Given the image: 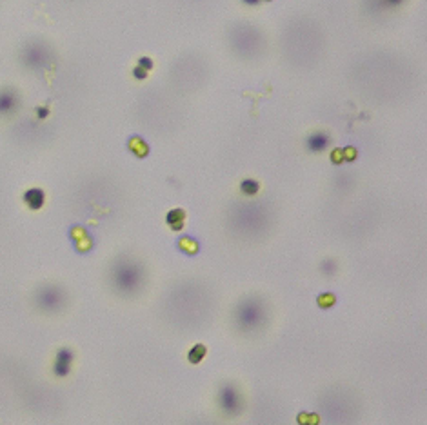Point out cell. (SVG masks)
Returning <instances> with one entry per match:
<instances>
[{
  "label": "cell",
  "mask_w": 427,
  "mask_h": 425,
  "mask_svg": "<svg viewBox=\"0 0 427 425\" xmlns=\"http://www.w3.org/2000/svg\"><path fill=\"white\" fill-rule=\"evenodd\" d=\"M138 269H136L135 265H120L115 273V282L116 285L124 291H129V289H135L136 285H138Z\"/></svg>",
  "instance_id": "obj_1"
},
{
  "label": "cell",
  "mask_w": 427,
  "mask_h": 425,
  "mask_svg": "<svg viewBox=\"0 0 427 425\" xmlns=\"http://www.w3.org/2000/svg\"><path fill=\"white\" fill-rule=\"evenodd\" d=\"M71 362H73V353L69 349H60L55 356V364H53V373L58 378L69 375L71 371Z\"/></svg>",
  "instance_id": "obj_2"
},
{
  "label": "cell",
  "mask_w": 427,
  "mask_h": 425,
  "mask_svg": "<svg viewBox=\"0 0 427 425\" xmlns=\"http://www.w3.org/2000/svg\"><path fill=\"white\" fill-rule=\"evenodd\" d=\"M220 407L226 413H236L238 407H240V396H238V393L233 389L231 385H226L220 391Z\"/></svg>",
  "instance_id": "obj_3"
},
{
  "label": "cell",
  "mask_w": 427,
  "mask_h": 425,
  "mask_svg": "<svg viewBox=\"0 0 427 425\" xmlns=\"http://www.w3.org/2000/svg\"><path fill=\"white\" fill-rule=\"evenodd\" d=\"M18 109V95L13 89L0 91V115H13Z\"/></svg>",
  "instance_id": "obj_4"
},
{
  "label": "cell",
  "mask_w": 427,
  "mask_h": 425,
  "mask_svg": "<svg viewBox=\"0 0 427 425\" xmlns=\"http://www.w3.org/2000/svg\"><path fill=\"white\" fill-rule=\"evenodd\" d=\"M38 302L45 309H56L62 304V293L56 287H45L38 295Z\"/></svg>",
  "instance_id": "obj_5"
},
{
  "label": "cell",
  "mask_w": 427,
  "mask_h": 425,
  "mask_svg": "<svg viewBox=\"0 0 427 425\" xmlns=\"http://www.w3.org/2000/svg\"><path fill=\"white\" fill-rule=\"evenodd\" d=\"M22 60L29 65V67H42V64L47 60V53H45V49L42 45H31V47L25 49Z\"/></svg>",
  "instance_id": "obj_6"
},
{
  "label": "cell",
  "mask_w": 427,
  "mask_h": 425,
  "mask_svg": "<svg viewBox=\"0 0 427 425\" xmlns=\"http://www.w3.org/2000/svg\"><path fill=\"white\" fill-rule=\"evenodd\" d=\"M260 320V307L255 302H249L240 309V322L244 325H255Z\"/></svg>",
  "instance_id": "obj_7"
},
{
  "label": "cell",
  "mask_w": 427,
  "mask_h": 425,
  "mask_svg": "<svg viewBox=\"0 0 427 425\" xmlns=\"http://www.w3.org/2000/svg\"><path fill=\"white\" fill-rule=\"evenodd\" d=\"M306 145L311 153H320V151H324L327 145H329V136H327L326 133H313V135L307 138Z\"/></svg>",
  "instance_id": "obj_8"
},
{
  "label": "cell",
  "mask_w": 427,
  "mask_h": 425,
  "mask_svg": "<svg viewBox=\"0 0 427 425\" xmlns=\"http://www.w3.org/2000/svg\"><path fill=\"white\" fill-rule=\"evenodd\" d=\"M24 202L27 204V207H31V209H40L42 205H44V191L36 189V187L25 191Z\"/></svg>",
  "instance_id": "obj_9"
},
{
  "label": "cell",
  "mask_w": 427,
  "mask_h": 425,
  "mask_svg": "<svg viewBox=\"0 0 427 425\" xmlns=\"http://www.w3.org/2000/svg\"><path fill=\"white\" fill-rule=\"evenodd\" d=\"M167 222L171 224L173 229H180L182 222H184V211H180V209L171 211L169 215H167Z\"/></svg>",
  "instance_id": "obj_10"
},
{
  "label": "cell",
  "mask_w": 427,
  "mask_h": 425,
  "mask_svg": "<svg viewBox=\"0 0 427 425\" xmlns=\"http://www.w3.org/2000/svg\"><path fill=\"white\" fill-rule=\"evenodd\" d=\"M240 189H242V193H244V195L253 196V195H256V193H258V182L251 180V178H247V180H244L240 184Z\"/></svg>",
  "instance_id": "obj_11"
},
{
  "label": "cell",
  "mask_w": 427,
  "mask_h": 425,
  "mask_svg": "<svg viewBox=\"0 0 427 425\" xmlns=\"http://www.w3.org/2000/svg\"><path fill=\"white\" fill-rule=\"evenodd\" d=\"M204 353H206L204 345H195L191 349V353H189V362H191V364H198V362L204 358Z\"/></svg>",
  "instance_id": "obj_12"
},
{
  "label": "cell",
  "mask_w": 427,
  "mask_h": 425,
  "mask_svg": "<svg viewBox=\"0 0 427 425\" xmlns=\"http://www.w3.org/2000/svg\"><path fill=\"white\" fill-rule=\"evenodd\" d=\"M138 67L144 71H151V67H153V60L151 58H147V56H140V60H138Z\"/></svg>",
  "instance_id": "obj_13"
},
{
  "label": "cell",
  "mask_w": 427,
  "mask_h": 425,
  "mask_svg": "<svg viewBox=\"0 0 427 425\" xmlns=\"http://www.w3.org/2000/svg\"><path fill=\"white\" fill-rule=\"evenodd\" d=\"M404 0H380L382 7H397V5L402 4Z\"/></svg>",
  "instance_id": "obj_14"
},
{
  "label": "cell",
  "mask_w": 427,
  "mask_h": 425,
  "mask_svg": "<svg viewBox=\"0 0 427 425\" xmlns=\"http://www.w3.org/2000/svg\"><path fill=\"white\" fill-rule=\"evenodd\" d=\"M36 115H38V118H45L49 115V109L47 107H36Z\"/></svg>",
  "instance_id": "obj_15"
},
{
  "label": "cell",
  "mask_w": 427,
  "mask_h": 425,
  "mask_svg": "<svg viewBox=\"0 0 427 425\" xmlns=\"http://www.w3.org/2000/svg\"><path fill=\"white\" fill-rule=\"evenodd\" d=\"M146 75H147V71L140 69V67H135V76H136V78H146Z\"/></svg>",
  "instance_id": "obj_16"
},
{
  "label": "cell",
  "mask_w": 427,
  "mask_h": 425,
  "mask_svg": "<svg viewBox=\"0 0 427 425\" xmlns=\"http://www.w3.org/2000/svg\"><path fill=\"white\" fill-rule=\"evenodd\" d=\"M244 2H246V4H249V5H255V4H258L260 0H244Z\"/></svg>",
  "instance_id": "obj_17"
}]
</instances>
